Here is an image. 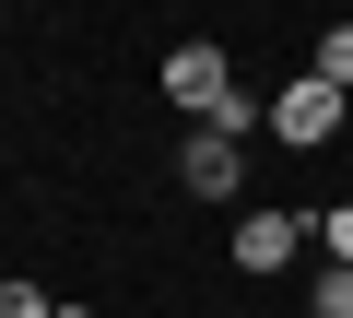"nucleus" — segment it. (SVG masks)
<instances>
[{
  "mask_svg": "<svg viewBox=\"0 0 353 318\" xmlns=\"http://www.w3.org/2000/svg\"><path fill=\"white\" fill-rule=\"evenodd\" d=\"M165 106H189V118L212 130V118L236 106V59H224L212 36H189V48H165Z\"/></svg>",
  "mask_w": 353,
  "mask_h": 318,
  "instance_id": "f257e3e1",
  "label": "nucleus"
},
{
  "mask_svg": "<svg viewBox=\"0 0 353 318\" xmlns=\"http://www.w3.org/2000/svg\"><path fill=\"white\" fill-rule=\"evenodd\" d=\"M341 118H353V95H341V83H318V71H294V83L271 95V141H294V153L341 141Z\"/></svg>",
  "mask_w": 353,
  "mask_h": 318,
  "instance_id": "f03ea898",
  "label": "nucleus"
},
{
  "mask_svg": "<svg viewBox=\"0 0 353 318\" xmlns=\"http://www.w3.org/2000/svg\"><path fill=\"white\" fill-rule=\"evenodd\" d=\"M294 248H306V212H236V271L248 283H271V271H294Z\"/></svg>",
  "mask_w": 353,
  "mask_h": 318,
  "instance_id": "7ed1b4c3",
  "label": "nucleus"
},
{
  "mask_svg": "<svg viewBox=\"0 0 353 318\" xmlns=\"http://www.w3.org/2000/svg\"><path fill=\"white\" fill-rule=\"evenodd\" d=\"M176 177H189V201H236V189H248V141L189 130V141H176Z\"/></svg>",
  "mask_w": 353,
  "mask_h": 318,
  "instance_id": "20e7f679",
  "label": "nucleus"
},
{
  "mask_svg": "<svg viewBox=\"0 0 353 318\" xmlns=\"http://www.w3.org/2000/svg\"><path fill=\"white\" fill-rule=\"evenodd\" d=\"M306 71H318V83H341V95H353V24H318V36H306Z\"/></svg>",
  "mask_w": 353,
  "mask_h": 318,
  "instance_id": "39448f33",
  "label": "nucleus"
},
{
  "mask_svg": "<svg viewBox=\"0 0 353 318\" xmlns=\"http://www.w3.org/2000/svg\"><path fill=\"white\" fill-rule=\"evenodd\" d=\"M318 248H330V259L353 271V201H330V212H318Z\"/></svg>",
  "mask_w": 353,
  "mask_h": 318,
  "instance_id": "423d86ee",
  "label": "nucleus"
}]
</instances>
